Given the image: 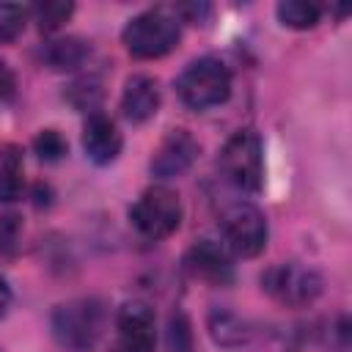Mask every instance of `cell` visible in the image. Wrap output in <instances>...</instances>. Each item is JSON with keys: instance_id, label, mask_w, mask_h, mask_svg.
I'll list each match as a JSON object with an SVG mask.
<instances>
[{"instance_id": "cell-1", "label": "cell", "mask_w": 352, "mask_h": 352, "mask_svg": "<svg viewBox=\"0 0 352 352\" xmlns=\"http://www.w3.org/2000/svg\"><path fill=\"white\" fill-rule=\"evenodd\" d=\"M107 311L102 300L96 297H77L69 302H60L52 311V336L63 349L72 352H88L96 346V341L104 333Z\"/></svg>"}, {"instance_id": "cell-2", "label": "cell", "mask_w": 352, "mask_h": 352, "mask_svg": "<svg viewBox=\"0 0 352 352\" xmlns=\"http://www.w3.org/2000/svg\"><path fill=\"white\" fill-rule=\"evenodd\" d=\"M121 38L132 58L154 60L176 50L182 38V22L170 8H148L126 22Z\"/></svg>"}, {"instance_id": "cell-3", "label": "cell", "mask_w": 352, "mask_h": 352, "mask_svg": "<svg viewBox=\"0 0 352 352\" xmlns=\"http://www.w3.org/2000/svg\"><path fill=\"white\" fill-rule=\"evenodd\" d=\"M176 94L190 110H212L231 96V72L217 58H195L179 74Z\"/></svg>"}, {"instance_id": "cell-4", "label": "cell", "mask_w": 352, "mask_h": 352, "mask_svg": "<svg viewBox=\"0 0 352 352\" xmlns=\"http://www.w3.org/2000/svg\"><path fill=\"white\" fill-rule=\"evenodd\" d=\"M261 289L283 308H305L319 300L324 280L316 270L300 261H278L261 272Z\"/></svg>"}, {"instance_id": "cell-5", "label": "cell", "mask_w": 352, "mask_h": 352, "mask_svg": "<svg viewBox=\"0 0 352 352\" xmlns=\"http://www.w3.org/2000/svg\"><path fill=\"white\" fill-rule=\"evenodd\" d=\"M182 198L176 190L165 184H151L140 192V198L129 209V223L146 239H165L182 226Z\"/></svg>"}, {"instance_id": "cell-6", "label": "cell", "mask_w": 352, "mask_h": 352, "mask_svg": "<svg viewBox=\"0 0 352 352\" xmlns=\"http://www.w3.org/2000/svg\"><path fill=\"white\" fill-rule=\"evenodd\" d=\"M217 165L226 176V182H231L236 190L242 192H258L261 182H264V148H261V138L250 129H239L234 132L226 146L220 148Z\"/></svg>"}, {"instance_id": "cell-7", "label": "cell", "mask_w": 352, "mask_h": 352, "mask_svg": "<svg viewBox=\"0 0 352 352\" xmlns=\"http://www.w3.org/2000/svg\"><path fill=\"white\" fill-rule=\"evenodd\" d=\"M220 234L228 253H236L242 258H253L267 245V217L258 206L248 201H236L223 209L220 214Z\"/></svg>"}, {"instance_id": "cell-8", "label": "cell", "mask_w": 352, "mask_h": 352, "mask_svg": "<svg viewBox=\"0 0 352 352\" xmlns=\"http://www.w3.org/2000/svg\"><path fill=\"white\" fill-rule=\"evenodd\" d=\"M116 327H118L121 352H154L157 316H154L151 305H146L140 300L124 302L116 314Z\"/></svg>"}, {"instance_id": "cell-9", "label": "cell", "mask_w": 352, "mask_h": 352, "mask_svg": "<svg viewBox=\"0 0 352 352\" xmlns=\"http://www.w3.org/2000/svg\"><path fill=\"white\" fill-rule=\"evenodd\" d=\"M198 151H201V146L187 129H170L151 154V162H148L151 176L165 182V179H176V176L187 173L192 168V162L198 160Z\"/></svg>"}, {"instance_id": "cell-10", "label": "cell", "mask_w": 352, "mask_h": 352, "mask_svg": "<svg viewBox=\"0 0 352 352\" xmlns=\"http://www.w3.org/2000/svg\"><path fill=\"white\" fill-rule=\"evenodd\" d=\"M184 267L192 278L209 283V286H228L234 283V261L226 245L214 242V239H198L187 256H184Z\"/></svg>"}, {"instance_id": "cell-11", "label": "cell", "mask_w": 352, "mask_h": 352, "mask_svg": "<svg viewBox=\"0 0 352 352\" xmlns=\"http://www.w3.org/2000/svg\"><path fill=\"white\" fill-rule=\"evenodd\" d=\"M124 138L116 126V121L104 113H88L85 126H82V148L91 162L96 165H110L121 154Z\"/></svg>"}, {"instance_id": "cell-12", "label": "cell", "mask_w": 352, "mask_h": 352, "mask_svg": "<svg viewBox=\"0 0 352 352\" xmlns=\"http://www.w3.org/2000/svg\"><path fill=\"white\" fill-rule=\"evenodd\" d=\"M162 104V91H160V82L148 74H132L126 82H124V91H121V113L132 121V124H143L148 118L157 116Z\"/></svg>"}, {"instance_id": "cell-13", "label": "cell", "mask_w": 352, "mask_h": 352, "mask_svg": "<svg viewBox=\"0 0 352 352\" xmlns=\"http://www.w3.org/2000/svg\"><path fill=\"white\" fill-rule=\"evenodd\" d=\"M88 55H91V47L82 38H77V36L44 41L41 50H38L41 63L47 69H52V72H72V69L82 66Z\"/></svg>"}, {"instance_id": "cell-14", "label": "cell", "mask_w": 352, "mask_h": 352, "mask_svg": "<svg viewBox=\"0 0 352 352\" xmlns=\"http://www.w3.org/2000/svg\"><path fill=\"white\" fill-rule=\"evenodd\" d=\"M209 330H212V338L220 344V346H242L250 341V327L248 322H242L236 314L231 311H212L209 314Z\"/></svg>"}, {"instance_id": "cell-15", "label": "cell", "mask_w": 352, "mask_h": 352, "mask_svg": "<svg viewBox=\"0 0 352 352\" xmlns=\"http://www.w3.org/2000/svg\"><path fill=\"white\" fill-rule=\"evenodd\" d=\"M22 154L16 146L0 148V204H11L22 195Z\"/></svg>"}, {"instance_id": "cell-16", "label": "cell", "mask_w": 352, "mask_h": 352, "mask_svg": "<svg viewBox=\"0 0 352 352\" xmlns=\"http://www.w3.org/2000/svg\"><path fill=\"white\" fill-rule=\"evenodd\" d=\"M275 14H278L280 25H286V28H294V30H308V28H316V25H319L322 8H319L316 3L286 0V3H278Z\"/></svg>"}, {"instance_id": "cell-17", "label": "cell", "mask_w": 352, "mask_h": 352, "mask_svg": "<svg viewBox=\"0 0 352 352\" xmlns=\"http://www.w3.org/2000/svg\"><path fill=\"white\" fill-rule=\"evenodd\" d=\"M69 102L77 107V110H85V113H96L99 110V102H102V82L96 77H80L69 85L66 91Z\"/></svg>"}, {"instance_id": "cell-18", "label": "cell", "mask_w": 352, "mask_h": 352, "mask_svg": "<svg viewBox=\"0 0 352 352\" xmlns=\"http://www.w3.org/2000/svg\"><path fill=\"white\" fill-rule=\"evenodd\" d=\"M30 19V8L19 3H0V44L14 41Z\"/></svg>"}, {"instance_id": "cell-19", "label": "cell", "mask_w": 352, "mask_h": 352, "mask_svg": "<svg viewBox=\"0 0 352 352\" xmlns=\"http://www.w3.org/2000/svg\"><path fill=\"white\" fill-rule=\"evenodd\" d=\"M72 11H74L72 3H58V0H52V3H38V6H33V8H30V16L38 22V30L52 33V30H58V28L72 16Z\"/></svg>"}, {"instance_id": "cell-20", "label": "cell", "mask_w": 352, "mask_h": 352, "mask_svg": "<svg viewBox=\"0 0 352 352\" xmlns=\"http://www.w3.org/2000/svg\"><path fill=\"white\" fill-rule=\"evenodd\" d=\"M19 242H22V220H19V214L3 212L0 214V256H6V258L16 256Z\"/></svg>"}, {"instance_id": "cell-21", "label": "cell", "mask_w": 352, "mask_h": 352, "mask_svg": "<svg viewBox=\"0 0 352 352\" xmlns=\"http://www.w3.org/2000/svg\"><path fill=\"white\" fill-rule=\"evenodd\" d=\"M33 151L38 154V160L44 162H58L66 154V140L58 129H41L33 140Z\"/></svg>"}, {"instance_id": "cell-22", "label": "cell", "mask_w": 352, "mask_h": 352, "mask_svg": "<svg viewBox=\"0 0 352 352\" xmlns=\"http://www.w3.org/2000/svg\"><path fill=\"white\" fill-rule=\"evenodd\" d=\"M168 349L170 352H192V330L182 311L168 319Z\"/></svg>"}, {"instance_id": "cell-23", "label": "cell", "mask_w": 352, "mask_h": 352, "mask_svg": "<svg viewBox=\"0 0 352 352\" xmlns=\"http://www.w3.org/2000/svg\"><path fill=\"white\" fill-rule=\"evenodd\" d=\"M170 11L179 16V22L187 19V22H192V25L206 22V16L212 14V8H209L206 3H182V6H173Z\"/></svg>"}, {"instance_id": "cell-24", "label": "cell", "mask_w": 352, "mask_h": 352, "mask_svg": "<svg viewBox=\"0 0 352 352\" xmlns=\"http://www.w3.org/2000/svg\"><path fill=\"white\" fill-rule=\"evenodd\" d=\"M14 94H16V77H14L11 66L0 58V104H6Z\"/></svg>"}, {"instance_id": "cell-25", "label": "cell", "mask_w": 352, "mask_h": 352, "mask_svg": "<svg viewBox=\"0 0 352 352\" xmlns=\"http://www.w3.org/2000/svg\"><path fill=\"white\" fill-rule=\"evenodd\" d=\"M8 308H11V286H8V280L0 275V319L8 314Z\"/></svg>"}]
</instances>
